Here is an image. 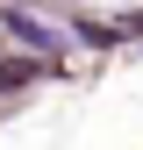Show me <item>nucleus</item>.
I'll return each instance as SVG.
<instances>
[{
    "mask_svg": "<svg viewBox=\"0 0 143 150\" xmlns=\"http://www.w3.org/2000/svg\"><path fill=\"white\" fill-rule=\"evenodd\" d=\"M0 29H7L22 50H43V57H57V50H64V29H50L43 14H29V7H22V0H14V7H0Z\"/></svg>",
    "mask_w": 143,
    "mask_h": 150,
    "instance_id": "obj_1",
    "label": "nucleus"
},
{
    "mask_svg": "<svg viewBox=\"0 0 143 150\" xmlns=\"http://www.w3.org/2000/svg\"><path fill=\"white\" fill-rule=\"evenodd\" d=\"M29 79H36L29 57H0V93H14V86H29Z\"/></svg>",
    "mask_w": 143,
    "mask_h": 150,
    "instance_id": "obj_2",
    "label": "nucleus"
}]
</instances>
